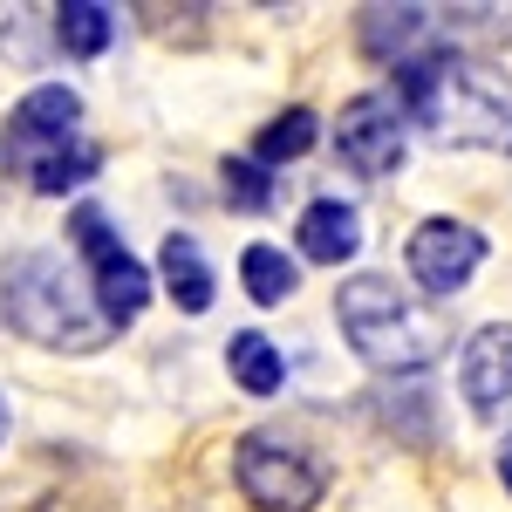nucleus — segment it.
<instances>
[{
    "mask_svg": "<svg viewBox=\"0 0 512 512\" xmlns=\"http://www.w3.org/2000/svg\"><path fill=\"white\" fill-rule=\"evenodd\" d=\"M396 103L437 144L458 151H506L512 158V76L472 55H417L396 69Z\"/></svg>",
    "mask_w": 512,
    "mask_h": 512,
    "instance_id": "f257e3e1",
    "label": "nucleus"
},
{
    "mask_svg": "<svg viewBox=\"0 0 512 512\" xmlns=\"http://www.w3.org/2000/svg\"><path fill=\"white\" fill-rule=\"evenodd\" d=\"M335 321H342L349 349L362 355L369 369H383V376H417L424 362H437V355L451 349L444 315H437L431 301L403 294V287L383 280V274L342 280V294H335Z\"/></svg>",
    "mask_w": 512,
    "mask_h": 512,
    "instance_id": "f03ea898",
    "label": "nucleus"
},
{
    "mask_svg": "<svg viewBox=\"0 0 512 512\" xmlns=\"http://www.w3.org/2000/svg\"><path fill=\"white\" fill-rule=\"evenodd\" d=\"M0 308L41 349L89 355V349L110 342L103 315L82 301V280L69 274V260L62 253H41V246H21V253L0 260Z\"/></svg>",
    "mask_w": 512,
    "mask_h": 512,
    "instance_id": "7ed1b4c3",
    "label": "nucleus"
},
{
    "mask_svg": "<svg viewBox=\"0 0 512 512\" xmlns=\"http://www.w3.org/2000/svg\"><path fill=\"white\" fill-rule=\"evenodd\" d=\"M233 478H239V492H246V506H260V512H315L321 492H328V465L308 444L274 437V431L239 437Z\"/></svg>",
    "mask_w": 512,
    "mask_h": 512,
    "instance_id": "20e7f679",
    "label": "nucleus"
},
{
    "mask_svg": "<svg viewBox=\"0 0 512 512\" xmlns=\"http://www.w3.org/2000/svg\"><path fill=\"white\" fill-rule=\"evenodd\" d=\"M69 239H76L82 267H89V294H96L103 328H130V321L151 308V274H144V260L110 233L103 205H82L76 219H69Z\"/></svg>",
    "mask_w": 512,
    "mask_h": 512,
    "instance_id": "39448f33",
    "label": "nucleus"
},
{
    "mask_svg": "<svg viewBox=\"0 0 512 512\" xmlns=\"http://www.w3.org/2000/svg\"><path fill=\"white\" fill-rule=\"evenodd\" d=\"M403 267L431 301H444V294L472 287V274L485 267V233L465 226V219H424L403 246Z\"/></svg>",
    "mask_w": 512,
    "mask_h": 512,
    "instance_id": "423d86ee",
    "label": "nucleus"
},
{
    "mask_svg": "<svg viewBox=\"0 0 512 512\" xmlns=\"http://www.w3.org/2000/svg\"><path fill=\"white\" fill-rule=\"evenodd\" d=\"M335 151H342V164L355 178H390L403 164V103H396V89L355 96L342 110V123H335Z\"/></svg>",
    "mask_w": 512,
    "mask_h": 512,
    "instance_id": "0eeeda50",
    "label": "nucleus"
},
{
    "mask_svg": "<svg viewBox=\"0 0 512 512\" xmlns=\"http://www.w3.org/2000/svg\"><path fill=\"white\" fill-rule=\"evenodd\" d=\"M458 390L478 424H512V321H485L458 349Z\"/></svg>",
    "mask_w": 512,
    "mask_h": 512,
    "instance_id": "6e6552de",
    "label": "nucleus"
},
{
    "mask_svg": "<svg viewBox=\"0 0 512 512\" xmlns=\"http://www.w3.org/2000/svg\"><path fill=\"white\" fill-rule=\"evenodd\" d=\"M76 123H82V96L69 82H41L28 89L21 103H14V117H7V137H14V151H69L76 144Z\"/></svg>",
    "mask_w": 512,
    "mask_h": 512,
    "instance_id": "1a4fd4ad",
    "label": "nucleus"
},
{
    "mask_svg": "<svg viewBox=\"0 0 512 512\" xmlns=\"http://www.w3.org/2000/svg\"><path fill=\"white\" fill-rule=\"evenodd\" d=\"M294 239H301V260L342 267V260H355V246H362V219H355V205H342V198H315L301 212Z\"/></svg>",
    "mask_w": 512,
    "mask_h": 512,
    "instance_id": "9d476101",
    "label": "nucleus"
},
{
    "mask_svg": "<svg viewBox=\"0 0 512 512\" xmlns=\"http://www.w3.org/2000/svg\"><path fill=\"white\" fill-rule=\"evenodd\" d=\"M158 267H164V294L185 308V315H205L212 308V267H205V253H198V239L192 233H171L164 239V253H158Z\"/></svg>",
    "mask_w": 512,
    "mask_h": 512,
    "instance_id": "9b49d317",
    "label": "nucleus"
},
{
    "mask_svg": "<svg viewBox=\"0 0 512 512\" xmlns=\"http://www.w3.org/2000/svg\"><path fill=\"white\" fill-rule=\"evenodd\" d=\"M424 28H431V7H362V14H355V41H362V55H376V62H396Z\"/></svg>",
    "mask_w": 512,
    "mask_h": 512,
    "instance_id": "f8f14e48",
    "label": "nucleus"
},
{
    "mask_svg": "<svg viewBox=\"0 0 512 512\" xmlns=\"http://www.w3.org/2000/svg\"><path fill=\"white\" fill-rule=\"evenodd\" d=\"M55 41H62V55H103L110 41H117V7H103V0H69V7H55Z\"/></svg>",
    "mask_w": 512,
    "mask_h": 512,
    "instance_id": "ddd939ff",
    "label": "nucleus"
},
{
    "mask_svg": "<svg viewBox=\"0 0 512 512\" xmlns=\"http://www.w3.org/2000/svg\"><path fill=\"white\" fill-rule=\"evenodd\" d=\"M226 369H233V383L246 396H274L280 376H287V362H280V349L260 335V328H239L233 342H226Z\"/></svg>",
    "mask_w": 512,
    "mask_h": 512,
    "instance_id": "4468645a",
    "label": "nucleus"
},
{
    "mask_svg": "<svg viewBox=\"0 0 512 512\" xmlns=\"http://www.w3.org/2000/svg\"><path fill=\"white\" fill-rule=\"evenodd\" d=\"M239 280H246V294H253L260 308H280V301L301 287L294 260H287L280 246H246V253H239Z\"/></svg>",
    "mask_w": 512,
    "mask_h": 512,
    "instance_id": "2eb2a0df",
    "label": "nucleus"
},
{
    "mask_svg": "<svg viewBox=\"0 0 512 512\" xmlns=\"http://www.w3.org/2000/svg\"><path fill=\"white\" fill-rule=\"evenodd\" d=\"M315 137H321V117H315V110H287V117H274L267 130H260V137H253V158H260V164L301 158Z\"/></svg>",
    "mask_w": 512,
    "mask_h": 512,
    "instance_id": "dca6fc26",
    "label": "nucleus"
},
{
    "mask_svg": "<svg viewBox=\"0 0 512 512\" xmlns=\"http://www.w3.org/2000/svg\"><path fill=\"white\" fill-rule=\"evenodd\" d=\"M96 151L89 144H69V151H48V158H35V192L48 198H62V192H76L82 178H96Z\"/></svg>",
    "mask_w": 512,
    "mask_h": 512,
    "instance_id": "f3484780",
    "label": "nucleus"
},
{
    "mask_svg": "<svg viewBox=\"0 0 512 512\" xmlns=\"http://www.w3.org/2000/svg\"><path fill=\"white\" fill-rule=\"evenodd\" d=\"M444 28H451V41H492V48H506L512 7H444Z\"/></svg>",
    "mask_w": 512,
    "mask_h": 512,
    "instance_id": "a211bd4d",
    "label": "nucleus"
},
{
    "mask_svg": "<svg viewBox=\"0 0 512 512\" xmlns=\"http://www.w3.org/2000/svg\"><path fill=\"white\" fill-rule=\"evenodd\" d=\"M226 198L246 205V212H260V205L274 198V185H267V171H260V164H233V158H226Z\"/></svg>",
    "mask_w": 512,
    "mask_h": 512,
    "instance_id": "6ab92c4d",
    "label": "nucleus"
},
{
    "mask_svg": "<svg viewBox=\"0 0 512 512\" xmlns=\"http://www.w3.org/2000/svg\"><path fill=\"white\" fill-rule=\"evenodd\" d=\"M499 478H506V492H512V437H506V451H499Z\"/></svg>",
    "mask_w": 512,
    "mask_h": 512,
    "instance_id": "aec40b11",
    "label": "nucleus"
},
{
    "mask_svg": "<svg viewBox=\"0 0 512 512\" xmlns=\"http://www.w3.org/2000/svg\"><path fill=\"white\" fill-rule=\"evenodd\" d=\"M0 444H7V396H0Z\"/></svg>",
    "mask_w": 512,
    "mask_h": 512,
    "instance_id": "412c9836",
    "label": "nucleus"
}]
</instances>
